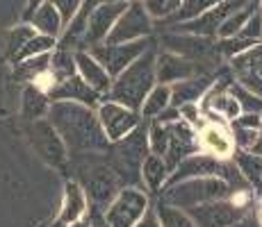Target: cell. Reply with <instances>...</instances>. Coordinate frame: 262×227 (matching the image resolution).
Masks as SVG:
<instances>
[{"instance_id":"obj_35","label":"cell","mask_w":262,"mask_h":227,"mask_svg":"<svg viewBox=\"0 0 262 227\" xmlns=\"http://www.w3.org/2000/svg\"><path fill=\"white\" fill-rule=\"evenodd\" d=\"M55 45H57V39L46 37V34H39V32H37L32 39H30L28 43L23 45L21 50H18V55L12 59V64L21 62V59H25V57H34V55H46V53H53Z\"/></svg>"},{"instance_id":"obj_12","label":"cell","mask_w":262,"mask_h":227,"mask_svg":"<svg viewBox=\"0 0 262 227\" xmlns=\"http://www.w3.org/2000/svg\"><path fill=\"white\" fill-rule=\"evenodd\" d=\"M96 114H98L100 128H103L105 136L110 139V143L128 136L135 128H139V123L144 120L137 109H130V107H125V105L114 103V100H110V98L100 100V105L96 107Z\"/></svg>"},{"instance_id":"obj_29","label":"cell","mask_w":262,"mask_h":227,"mask_svg":"<svg viewBox=\"0 0 262 227\" xmlns=\"http://www.w3.org/2000/svg\"><path fill=\"white\" fill-rule=\"evenodd\" d=\"M48 73L53 75L55 82H59V80H67V78H71V75L78 73V66H75V50L59 48V45H55L53 53H50Z\"/></svg>"},{"instance_id":"obj_13","label":"cell","mask_w":262,"mask_h":227,"mask_svg":"<svg viewBox=\"0 0 262 227\" xmlns=\"http://www.w3.org/2000/svg\"><path fill=\"white\" fill-rule=\"evenodd\" d=\"M125 5H128L125 0H100L96 5L87 23V32H84V39H82V50L94 48V45L103 43L107 39V34L112 32L117 18L123 14Z\"/></svg>"},{"instance_id":"obj_38","label":"cell","mask_w":262,"mask_h":227,"mask_svg":"<svg viewBox=\"0 0 262 227\" xmlns=\"http://www.w3.org/2000/svg\"><path fill=\"white\" fill-rule=\"evenodd\" d=\"M235 37H244V39L260 41V39H262V16H260V12H255L253 16L246 21L244 28L239 30V34H235Z\"/></svg>"},{"instance_id":"obj_15","label":"cell","mask_w":262,"mask_h":227,"mask_svg":"<svg viewBox=\"0 0 262 227\" xmlns=\"http://www.w3.org/2000/svg\"><path fill=\"white\" fill-rule=\"evenodd\" d=\"M199 145L203 153H210L219 159H230L235 153V143H233V134L226 128V120L219 116H210L205 114V123L199 130Z\"/></svg>"},{"instance_id":"obj_5","label":"cell","mask_w":262,"mask_h":227,"mask_svg":"<svg viewBox=\"0 0 262 227\" xmlns=\"http://www.w3.org/2000/svg\"><path fill=\"white\" fill-rule=\"evenodd\" d=\"M235 189L224 178H191L183 182H173L167 184L160 191V203L180 207V209H189V207L210 203V200L230 198Z\"/></svg>"},{"instance_id":"obj_20","label":"cell","mask_w":262,"mask_h":227,"mask_svg":"<svg viewBox=\"0 0 262 227\" xmlns=\"http://www.w3.org/2000/svg\"><path fill=\"white\" fill-rule=\"evenodd\" d=\"M75 66H78V75L100 95V98L103 100L107 98L110 89H112V75L100 66V62L89 53V50H75Z\"/></svg>"},{"instance_id":"obj_37","label":"cell","mask_w":262,"mask_h":227,"mask_svg":"<svg viewBox=\"0 0 262 227\" xmlns=\"http://www.w3.org/2000/svg\"><path fill=\"white\" fill-rule=\"evenodd\" d=\"M48 3L57 9L59 16H62V21H64V25H67L75 16V12L80 9V5H82L84 0H48Z\"/></svg>"},{"instance_id":"obj_31","label":"cell","mask_w":262,"mask_h":227,"mask_svg":"<svg viewBox=\"0 0 262 227\" xmlns=\"http://www.w3.org/2000/svg\"><path fill=\"white\" fill-rule=\"evenodd\" d=\"M216 3H221V0H183V3H180V7L176 9L173 16H171L169 21H164L162 25H164V28H171V25L191 21V18L201 16L203 12H208L210 7H214Z\"/></svg>"},{"instance_id":"obj_41","label":"cell","mask_w":262,"mask_h":227,"mask_svg":"<svg viewBox=\"0 0 262 227\" xmlns=\"http://www.w3.org/2000/svg\"><path fill=\"white\" fill-rule=\"evenodd\" d=\"M135 227H162V225H160V218H158V211H155L153 207H148V209H146V214L137 220V225H135Z\"/></svg>"},{"instance_id":"obj_14","label":"cell","mask_w":262,"mask_h":227,"mask_svg":"<svg viewBox=\"0 0 262 227\" xmlns=\"http://www.w3.org/2000/svg\"><path fill=\"white\" fill-rule=\"evenodd\" d=\"M249 0H221L214 7H210L208 12H203L201 16L191 18V21L171 25L169 30H178V32H189V34H201V37H216V30L221 28V23L230 16L233 12H237L239 7Z\"/></svg>"},{"instance_id":"obj_16","label":"cell","mask_w":262,"mask_h":227,"mask_svg":"<svg viewBox=\"0 0 262 227\" xmlns=\"http://www.w3.org/2000/svg\"><path fill=\"white\" fill-rule=\"evenodd\" d=\"M230 62V73L242 87L251 89L262 98V39L249 50L235 55Z\"/></svg>"},{"instance_id":"obj_21","label":"cell","mask_w":262,"mask_h":227,"mask_svg":"<svg viewBox=\"0 0 262 227\" xmlns=\"http://www.w3.org/2000/svg\"><path fill=\"white\" fill-rule=\"evenodd\" d=\"M216 75L212 73H201V75H191L187 80L169 84L171 87V107H180L187 103H201L203 95L212 89Z\"/></svg>"},{"instance_id":"obj_26","label":"cell","mask_w":262,"mask_h":227,"mask_svg":"<svg viewBox=\"0 0 262 227\" xmlns=\"http://www.w3.org/2000/svg\"><path fill=\"white\" fill-rule=\"evenodd\" d=\"M233 164L237 166L242 178L249 182V186L262 191V155H255L251 150H237L233 153Z\"/></svg>"},{"instance_id":"obj_11","label":"cell","mask_w":262,"mask_h":227,"mask_svg":"<svg viewBox=\"0 0 262 227\" xmlns=\"http://www.w3.org/2000/svg\"><path fill=\"white\" fill-rule=\"evenodd\" d=\"M246 209H251V207L242 205L237 200V195L233 193L230 198L210 200V203L189 207L185 211L191 216L196 227H230Z\"/></svg>"},{"instance_id":"obj_1","label":"cell","mask_w":262,"mask_h":227,"mask_svg":"<svg viewBox=\"0 0 262 227\" xmlns=\"http://www.w3.org/2000/svg\"><path fill=\"white\" fill-rule=\"evenodd\" d=\"M46 118L62 136L69 155L105 153L110 148V139L100 128L98 114L94 107L71 103V100H55L50 103Z\"/></svg>"},{"instance_id":"obj_47","label":"cell","mask_w":262,"mask_h":227,"mask_svg":"<svg viewBox=\"0 0 262 227\" xmlns=\"http://www.w3.org/2000/svg\"><path fill=\"white\" fill-rule=\"evenodd\" d=\"M260 218H262V207H260Z\"/></svg>"},{"instance_id":"obj_46","label":"cell","mask_w":262,"mask_h":227,"mask_svg":"<svg viewBox=\"0 0 262 227\" xmlns=\"http://www.w3.org/2000/svg\"><path fill=\"white\" fill-rule=\"evenodd\" d=\"M50 227H67V225H64V223H62V220H55V223H53V225H50Z\"/></svg>"},{"instance_id":"obj_34","label":"cell","mask_w":262,"mask_h":227,"mask_svg":"<svg viewBox=\"0 0 262 227\" xmlns=\"http://www.w3.org/2000/svg\"><path fill=\"white\" fill-rule=\"evenodd\" d=\"M167 145H169V123L158 120V118L148 120V150L153 155L164 157Z\"/></svg>"},{"instance_id":"obj_23","label":"cell","mask_w":262,"mask_h":227,"mask_svg":"<svg viewBox=\"0 0 262 227\" xmlns=\"http://www.w3.org/2000/svg\"><path fill=\"white\" fill-rule=\"evenodd\" d=\"M169 173H171V168L167 166L164 157L153 155V153L146 155V159L142 161V184L146 186V193L158 195L164 189V184H167Z\"/></svg>"},{"instance_id":"obj_32","label":"cell","mask_w":262,"mask_h":227,"mask_svg":"<svg viewBox=\"0 0 262 227\" xmlns=\"http://www.w3.org/2000/svg\"><path fill=\"white\" fill-rule=\"evenodd\" d=\"M155 211H158V218H160V225L162 227H196L191 216L185 209H180V207L158 203Z\"/></svg>"},{"instance_id":"obj_4","label":"cell","mask_w":262,"mask_h":227,"mask_svg":"<svg viewBox=\"0 0 262 227\" xmlns=\"http://www.w3.org/2000/svg\"><path fill=\"white\" fill-rule=\"evenodd\" d=\"M148 153V120L144 118L139 128H135L128 136L110 143L105 157L125 186H139L142 184V161Z\"/></svg>"},{"instance_id":"obj_44","label":"cell","mask_w":262,"mask_h":227,"mask_svg":"<svg viewBox=\"0 0 262 227\" xmlns=\"http://www.w3.org/2000/svg\"><path fill=\"white\" fill-rule=\"evenodd\" d=\"M41 3H46V0H28V7H25V21H28V18H30V14H32L34 9H37Z\"/></svg>"},{"instance_id":"obj_18","label":"cell","mask_w":262,"mask_h":227,"mask_svg":"<svg viewBox=\"0 0 262 227\" xmlns=\"http://www.w3.org/2000/svg\"><path fill=\"white\" fill-rule=\"evenodd\" d=\"M155 73H158V82L160 84H173L180 80H187L191 75H201L208 73L203 64L194 62V59L180 57V55L171 53V50H162L155 57Z\"/></svg>"},{"instance_id":"obj_2","label":"cell","mask_w":262,"mask_h":227,"mask_svg":"<svg viewBox=\"0 0 262 227\" xmlns=\"http://www.w3.org/2000/svg\"><path fill=\"white\" fill-rule=\"evenodd\" d=\"M69 166L73 168V180H78L87 193L89 209L100 211V214L107 209V205L125 186L119 173L105 157V153L69 155Z\"/></svg>"},{"instance_id":"obj_27","label":"cell","mask_w":262,"mask_h":227,"mask_svg":"<svg viewBox=\"0 0 262 227\" xmlns=\"http://www.w3.org/2000/svg\"><path fill=\"white\" fill-rule=\"evenodd\" d=\"M169 105H171V87L158 82L148 91V95L144 98L142 107H139V114H142V118H146V120H153V118H158Z\"/></svg>"},{"instance_id":"obj_45","label":"cell","mask_w":262,"mask_h":227,"mask_svg":"<svg viewBox=\"0 0 262 227\" xmlns=\"http://www.w3.org/2000/svg\"><path fill=\"white\" fill-rule=\"evenodd\" d=\"M251 153L262 155V128H260V132H258V139H255V143L251 145Z\"/></svg>"},{"instance_id":"obj_43","label":"cell","mask_w":262,"mask_h":227,"mask_svg":"<svg viewBox=\"0 0 262 227\" xmlns=\"http://www.w3.org/2000/svg\"><path fill=\"white\" fill-rule=\"evenodd\" d=\"M67 227H92V214H87V216H82V218L73 220V223H69Z\"/></svg>"},{"instance_id":"obj_3","label":"cell","mask_w":262,"mask_h":227,"mask_svg":"<svg viewBox=\"0 0 262 227\" xmlns=\"http://www.w3.org/2000/svg\"><path fill=\"white\" fill-rule=\"evenodd\" d=\"M155 57H158L155 45H150L146 53L139 55L130 66H125L117 78L112 80V89H110L107 98L139 112V107H142L144 98L148 95V91L158 84Z\"/></svg>"},{"instance_id":"obj_8","label":"cell","mask_w":262,"mask_h":227,"mask_svg":"<svg viewBox=\"0 0 262 227\" xmlns=\"http://www.w3.org/2000/svg\"><path fill=\"white\" fill-rule=\"evenodd\" d=\"M160 43L164 45V50L180 55V57L194 59V62L203 64H214V59H219V50H216V37H201V34H189V32H178V30H169L167 34H162Z\"/></svg>"},{"instance_id":"obj_39","label":"cell","mask_w":262,"mask_h":227,"mask_svg":"<svg viewBox=\"0 0 262 227\" xmlns=\"http://www.w3.org/2000/svg\"><path fill=\"white\" fill-rule=\"evenodd\" d=\"M230 227H262V218L260 214H253V209H246Z\"/></svg>"},{"instance_id":"obj_24","label":"cell","mask_w":262,"mask_h":227,"mask_svg":"<svg viewBox=\"0 0 262 227\" xmlns=\"http://www.w3.org/2000/svg\"><path fill=\"white\" fill-rule=\"evenodd\" d=\"M28 23L37 30L39 34H46V37H53V39H59V34L64 32V21L59 16V12L48 3H41L32 14H30Z\"/></svg>"},{"instance_id":"obj_22","label":"cell","mask_w":262,"mask_h":227,"mask_svg":"<svg viewBox=\"0 0 262 227\" xmlns=\"http://www.w3.org/2000/svg\"><path fill=\"white\" fill-rule=\"evenodd\" d=\"M89 214V200L84 193L82 184L78 180H67L64 184V193H62V207H59V218L64 225L73 223V220L82 218Z\"/></svg>"},{"instance_id":"obj_33","label":"cell","mask_w":262,"mask_h":227,"mask_svg":"<svg viewBox=\"0 0 262 227\" xmlns=\"http://www.w3.org/2000/svg\"><path fill=\"white\" fill-rule=\"evenodd\" d=\"M228 91L235 95V100H237L242 114H260L262 112V98L258 93H253L251 89L242 87L237 80H233V82L228 84Z\"/></svg>"},{"instance_id":"obj_28","label":"cell","mask_w":262,"mask_h":227,"mask_svg":"<svg viewBox=\"0 0 262 227\" xmlns=\"http://www.w3.org/2000/svg\"><path fill=\"white\" fill-rule=\"evenodd\" d=\"M48 66H50V53L25 57L21 62L14 64V78L23 84H32L37 78H41L43 73H48Z\"/></svg>"},{"instance_id":"obj_42","label":"cell","mask_w":262,"mask_h":227,"mask_svg":"<svg viewBox=\"0 0 262 227\" xmlns=\"http://www.w3.org/2000/svg\"><path fill=\"white\" fill-rule=\"evenodd\" d=\"M89 214H92V227H110L107 223H105V218H103V214H100V211L89 209Z\"/></svg>"},{"instance_id":"obj_10","label":"cell","mask_w":262,"mask_h":227,"mask_svg":"<svg viewBox=\"0 0 262 227\" xmlns=\"http://www.w3.org/2000/svg\"><path fill=\"white\" fill-rule=\"evenodd\" d=\"M150 45H155V41L150 37H146V39H137V41H125V43H98L94 48H89V53L98 59L100 66L107 70L114 80L121 70L130 66Z\"/></svg>"},{"instance_id":"obj_19","label":"cell","mask_w":262,"mask_h":227,"mask_svg":"<svg viewBox=\"0 0 262 227\" xmlns=\"http://www.w3.org/2000/svg\"><path fill=\"white\" fill-rule=\"evenodd\" d=\"M48 98H50V103H55V100H71V103H82V105L94 107V109L98 107L100 100H103L78 73L71 75V78H67V80L55 82L53 87L48 89Z\"/></svg>"},{"instance_id":"obj_48","label":"cell","mask_w":262,"mask_h":227,"mask_svg":"<svg viewBox=\"0 0 262 227\" xmlns=\"http://www.w3.org/2000/svg\"><path fill=\"white\" fill-rule=\"evenodd\" d=\"M260 118H262V112H260Z\"/></svg>"},{"instance_id":"obj_25","label":"cell","mask_w":262,"mask_h":227,"mask_svg":"<svg viewBox=\"0 0 262 227\" xmlns=\"http://www.w3.org/2000/svg\"><path fill=\"white\" fill-rule=\"evenodd\" d=\"M21 98H23L21 100V114H23L25 120H37V118H43V116L48 114L50 98L41 87H37V84H25Z\"/></svg>"},{"instance_id":"obj_17","label":"cell","mask_w":262,"mask_h":227,"mask_svg":"<svg viewBox=\"0 0 262 227\" xmlns=\"http://www.w3.org/2000/svg\"><path fill=\"white\" fill-rule=\"evenodd\" d=\"M199 150H201V145H199V132H196V128H191L183 118L169 120V145H167V153H164V161H167L169 168H173L178 161L199 153Z\"/></svg>"},{"instance_id":"obj_36","label":"cell","mask_w":262,"mask_h":227,"mask_svg":"<svg viewBox=\"0 0 262 227\" xmlns=\"http://www.w3.org/2000/svg\"><path fill=\"white\" fill-rule=\"evenodd\" d=\"M146 12H148V16L153 18V21H169L171 16L176 14V9L180 7V3L183 0H142Z\"/></svg>"},{"instance_id":"obj_7","label":"cell","mask_w":262,"mask_h":227,"mask_svg":"<svg viewBox=\"0 0 262 227\" xmlns=\"http://www.w3.org/2000/svg\"><path fill=\"white\" fill-rule=\"evenodd\" d=\"M148 207L150 198L142 186H123L103 211V218L110 227H135Z\"/></svg>"},{"instance_id":"obj_40","label":"cell","mask_w":262,"mask_h":227,"mask_svg":"<svg viewBox=\"0 0 262 227\" xmlns=\"http://www.w3.org/2000/svg\"><path fill=\"white\" fill-rule=\"evenodd\" d=\"M233 125H239V128H253V130H260L262 128V118L260 114H239L235 120H230Z\"/></svg>"},{"instance_id":"obj_49","label":"cell","mask_w":262,"mask_h":227,"mask_svg":"<svg viewBox=\"0 0 262 227\" xmlns=\"http://www.w3.org/2000/svg\"><path fill=\"white\" fill-rule=\"evenodd\" d=\"M125 3H130V0H125Z\"/></svg>"},{"instance_id":"obj_9","label":"cell","mask_w":262,"mask_h":227,"mask_svg":"<svg viewBox=\"0 0 262 227\" xmlns=\"http://www.w3.org/2000/svg\"><path fill=\"white\" fill-rule=\"evenodd\" d=\"M150 34H153V18L148 16L144 3L142 0H130L103 43L137 41V39H146Z\"/></svg>"},{"instance_id":"obj_30","label":"cell","mask_w":262,"mask_h":227,"mask_svg":"<svg viewBox=\"0 0 262 227\" xmlns=\"http://www.w3.org/2000/svg\"><path fill=\"white\" fill-rule=\"evenodd\" d=\"M34 34H37V30H34L30 23H21V25H16V28H9L3 37V55L12 62V59L18 55V50H21Z\"/></svg>"},{"instance_id":"obj_6","label":"cell","mask_w":262,"mask_h":227,"mask_svg":"<svg viewBox=\"0 0 262 227\" xmlns=\"http://www.w3.org/2000/svg\"><path fill=\"white\" fill-rule=\"evenodd\" d=\"M28 139L32 143L34 153L39 155L48 166L59 170L69 168V150L64 145L62 136L57 134V130L53 128V123L43 116V118L37 120H28Z\"/></svg>"}]
</instances>
